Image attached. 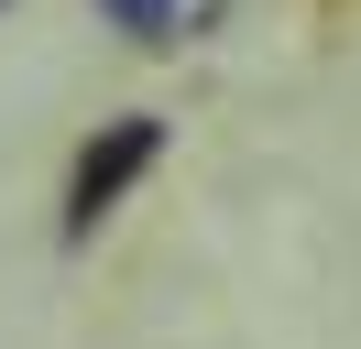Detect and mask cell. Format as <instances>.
<instances>
[{"instance_id":"obj_2","label":"cell","mask_w":361,"mask_h":349,"mask_svg":"<svg viewBox=\"0 0 361 349\" xmlns=\"http://www.w3.org/2000/svg\"><path fill=\"white\" fill-rule=\"evenodd\" d=\"M99 11H110L132 44H176V33H186V11H176V0H99Z\"/></svg>"},{"instance_id":"obj_1","label":"cell","mask_w":361,"mask_h":349,"mask_svg":"<svg viewBox=\"0 0 361 349\" xmlns=\"http://www.w3.org/2000/svg\"><path fill=\"white\" fill-rule=\"evenodd\" d=\"M154 153H164V120H154V109L99 120L88 142H77V164H66V251H88V240H99V218L154 174Z\"/></svg>"}]
</instances>
